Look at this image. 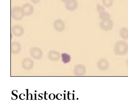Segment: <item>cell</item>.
Here are the masks:
<instances>
[{"mask_svg": "<svg viewBox=\"0 0 128 104\" xmlns=\"http://www.w3.org/2000/svg\"><path fill=\"white\" fill-rule=\"evenodd\" d=\"M114 52L118 55H126L128 52V44L125 41H118L115 44Z\"/></svg>", "mask_w": 128, "mask_h": 104, "instance_id": "cell-1", "label": "cell"}, {"mask_svg": "<svg viewBox=\"0 0 128 104\" xmlns=\"http://www.w3.org/2000/svg\"><path fill=\"white\" fill-rule=\"evenodd\" d=\"M12 18L16 20H20L24 17V14L22 7L18 6L14 7L11 10Z\"/></svg>", "mask_w": 128, "mask_h": 104, "instance_id": "cell-2", "label": "cell"}, {"mask_svg": "<svg viewBox=\"0 0 128 104\" xmlns=\"http://www.w3.org/2000/svg\"><path fill=\"white\" fill-rule=\"evenodd\" d=\"M114 24V22L110 19L102 20L99 23V26L101 29L104 31H110L113 29Z\"/></svg>", "mask_w": 128, "mask_h": 104, "instance_id": "cell-3", "label": "cell"}, {"mask_svg": "<svg viewBox=\"0 0 128 104\" xmlns=\"http://www.w3.org/2000/svg\"><path fill=\"white\" fill-rule=\"evenodd\" d=\"M65 4L66 9L70 11H75L78 7V2L77 0H69Z\"/></svg>", "mask_w": 128, "mask_h": 104, "instance_id": "cell-4", "label": "cell"}, {"mask_svg": "<svg viewBox=\"0 0 128 104\" xmlns=\"http://www.w3.org/2000/svg\"><path fill=\"white\" fill-rule=\"evenodd\" d=\"M97 67L98 69L102 71L107 70L109 68V62L106 59L102 58L98 62Z\"/></svg>", "mask_w": 128, "mask_h": 104, "instance_id": "cell-5", "label": "cell"}, {"mask_svg": "<svg viewBox=\"0 0 128 104\" xmlns=\"http://www.w3.org/2000/svg\"><path fill=\"white\" fill-rule=\"evenodd\" d=\"M24 14L26 15H32L34 12V7L29 3H26L22 7Z\"/></svg>", "mask_w": 128, "mask_h": 104, "instance_id": "cell-6", "label": "cell"}, {"mask_svg": "<svg viewBox=\"0 0 128 104\" xmlns=\"http://www.w3.org/2000/svg\"><path fill=\"white\" fill-rule=\"evenodd\" d=\"M54 26L55 29L58 31L62 32L65 28V24L62 19H58L54 22Z\"/></svg>", "mask_w": 128, "mask_h": 104, "instance_id": "cell-7", "label": "cell"}, {"mask_svg": "<svg viewBox=\"0 0 128 104\" xmlns=\"http://www.w3.org/2000/svg\"><path fill=\"white\" fill-rule=\"evenodd\" d=\"M86 67L84 65L79 64L76 66L75 73L76 75H84L86 73Z\"/></svg>", "mask_w": 128, "mask_h": 104, "instance_id": "cell-8", "label": "cell"}, {"mask_svg": "<svg viewBox=\"0 0 128 104\" xmlns=\"http://www.w3.org/2000/svg\"><path fill=\"white\" fill-rule=\"evenodd\" d=\"M99 17L102 20L109 19H111V15L110 14L106 12V9L98 12Z\"/></svg>", "mask_w": 128, "mask_h": 104, "instance_id": "cell-9", "label": "cell"}, {"mask_svg": "<svg viewBox=\"0 0 128 104\" xmlns=\"http://www.w3.org/2000/svg\"><path fill=\"white\" fill-rule=\"evenodd\" d=\"M12 31L14 34L17 36H20L22 35L23 33V28L20 26L15 25L12 28Z\"/></svg>", "mask_w": 128, "mask_h": 104, "instance_id": "cell-10", "label": "cell"}, {"mask_svg": "<svg viewBox=\"0 0 128 104\" xmlns=\"http://www.w3.org/2000/svg\"><path fill=\"white\" fill-rule=\"evenodd\" d=\"M119 35L122 39H128V29L126 27H122L119 31Z\"/></svg>", "mask_w": 128, "mask_h": 104, "instance_id": "cell-11", "label": "cell"}, {"mask_svg": "<svg viewBox=\"0 0 128 104\" xmlns=\"http://www.w3.org/2000/svg\"><path fill=\"white\" fill-rule=\"evenodd\" d=\"M102 3L104 7L107 8L111 7L113 4V0H102Z\"/></svg>", "mask_w": 128, "mask_h": 104, "instance_id": "cell-12", "label": "cell"}, {"mask_svg": "<svg viewBox=\"0 0 128 104\" xmlns=\"http://www.w3.org/2000/svg\"><path fill=\"white\" fill-rule=\"evenodd\" d=\"M62 61L64 63H66L70 62L71 58L70 55L66 53H63L62 54Z\"/></svg>", "mask_w": 128, "mask_h": 104, "instance_id": "cell-13", "label": "cell"}, {"mask_svg": "<svg viewBox=\"0 0 128 104\" xmlns=\"http://www.w3.org/2000/svg\"><path fill=\"white\" fill-rule=\"evenodd\" d=\"M49 99L51 100H52V98L54 100L55 99V98H56L55 95L53 94H50L49 95Z\"/></svg>", "mask_w": 128, "mask_h": 104, "instance_id": "cell-14", "label": "cell"}, {"mask_svg": "<svg viewBox=\"0 0 128 104\" xmlns=\"http://www.w3.org/2000/svg\"><path fill=\"white\" fill-rule=\"evenodd\" d=\"M30 1L34 4H37L40 1V0H30Z\"/></svg>", "mask_w": 128, "mask_h": 104, "instance_id": "cell-15", "label": "cell"}, {"mask_svg": "<svg viewBox=\"0 0 128 104\" xmlns=\"http://www.w3.org/2000/svg\"><path fill=\"white\" fill-rule=\"evenodd\" d=\"M14 91H14H12V94L13 95H14V96H16V99H17V98H18V96H17V95L15 94L14 93H13Z\"/></svg>", "mask_w": 128, "mask_h": 104, "instance_id": "cell-16", "label": "cell"}, {"mask_svg": "<svg viewBox=\"0 0 128 104\" xmlns=\"http://www.w3.org/2000/svg\"><path fill=\"white\" fill-rule=\"evenodd\" d=\"M26 90L27 91V99L26 100H28V89H26Z\"/></svg>", "mask_w": 128, "mask_h": 104, "instance_id": "cell-17", "label": "cell"}, {"mask_svg": "<svg viewBox=\"0 0 128 104\" xmlns=\"http://www.w3.org/2000/svg\"><path fill=\"white\" fill-rule=\"evenodd\" d=\"M68 0H61V1H62V2H64V3H65V4L66 3Z\"/></svg>", "mask_w": 128, "mask_h": 104, "instance_id": "cell-18", "label": "cell"}, {"mask_svg": "<svg viewBox=\"0 0 128 104\" xmlns=\"http://www.w3.org/2000/svg\"><path fill=\"white\" fill-rule=\"evenodd\" d=\"M46 92L45 91V94H44V99L46 100H47V99H46V95L47 94H46Z\"/></svg>", "mask_w": 128, "mask_h": 104, "instance_id": "cell-19", "label": "cell"}, {"mask_svg": "<svg viewBox=\"0 0 128 104\" xmlns=\"http://www.w3.org/2000/svg\"><path fill=\"white\" fill-rule=\"evenodd\" d=\"M40 94H39V95H38L39 97H40V98H42V99H43V97H41V96H40Z\"/></svg>", "mask_w": 128, "mask_h": 104, "instance_id": "cell-20", "label": "cell"}, {"mask_svg": "<svg viewBox=\"0 0 128 104\" xmlns=\"http://www.w3.org/2000/svg\"><path fill=\"white\" fill-rule=\"evenodd\" d=\"M126 63H127V65H128V59H127V61H126Z\"/></svg>", "mask_w": 128, "mask_h": 104, "instance_id": "cell-21", "label": "cell"}, {"mask_svg": "<svg viewBox=\"0 0 128 104\" xmlns=\"http://www.w3.org/2000/svg\"><path fill=\"white\" fill-rule=\"evenodd\" d=\"M34 95H35V100H36V94H34Z\"/></svg>", "mask_w": 128, "mask_h": 104, "instance_id": "cell-22", "label": "cell"}]
</instances>
